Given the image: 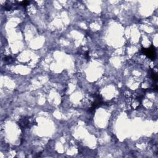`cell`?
Segmentation results:
<instances>
[{"label": "cell", "instance_id": "7a4b0ae2", "mask_svg": "<svg viewBox=\"0 0 158 158\" xmlns=\"http://www.w3.org/2000/svg\"><path fill=\"white\" fill-rule=\"evenodd\" d=\"M144 52V54L146 55H147V56L151 59H154L156 57V50L154 48V46H151L148 49H144L143 50Z\"/></svg>", "mask_w": 158, "mask_h": 158}, {"label": "cell", "instance_id": "6da1fadb", "mask_svg": "<svg viewBox=\"0 0 158 158\" xmlns=\"http://www.w3.org/2000/svg\"><path fill=\"white\" fill-rule=\"evenodd\" d=\"M35 123V120L31 117H23L19 120V125L22 129L30 128Z\"/></svg>", "mask_w": 158, "mask_h": 158}]
</instances>
